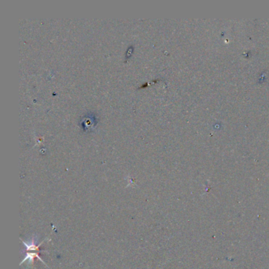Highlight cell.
I'll use <instances>...</instances> for the list:
<instances>
[{
	"mask_svg": "<svg viewBox=\"0 0 269 269\" xmlns=\"http://www.w3.org/2000/svg\"><path fill=\"white\" fill-rule=\"evenodd\" d=\"M98 123V118L95 112L88 111L87 113L84 114L80 117L79 121V124L81 130L85 133H89L96 128V125Z\"/></svg>",
	"mask_w": 269,
	"mask_h": 269,
	"instance_id": "cell-1",
	"label": "cell"
},
{
	"mask_svg": "<svg viewBox=\"0 0 269 269\" xmlns=\"http://www.w3.org/2000/svg\"><path fill=\"white\" fill-rule=\"evenodd\" d=\"M133 45H130L128 48L127 51H126V59H127V58H130L131 55L133 54Z\"/></svg>",
	"mask_w": 269,
	"mask_h": 269,
	"instance_id": "cell-2",
	"label": "cell"
}]
</instances>
